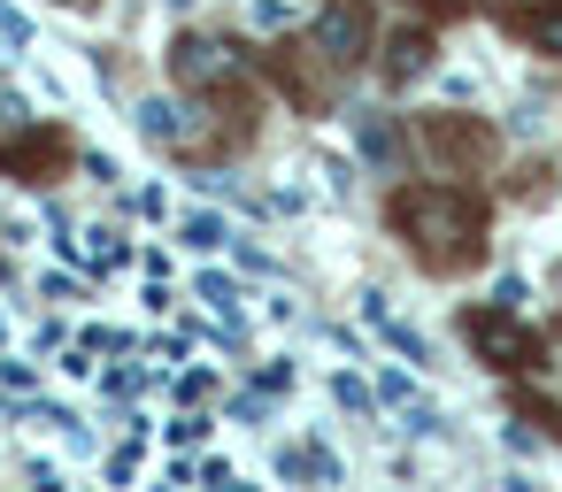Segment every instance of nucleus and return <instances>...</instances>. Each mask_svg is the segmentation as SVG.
<instances>
[{
	"instance_id": "7ed1b4c3",
	"label": "nucleus",
	"mask_w": 562,
	"mask_h": 492,
	"mask_svg": "<svg viewBox=\"0 0 562 492\" xmlns=\"http://www.w3.org/2000/svg\"><path fill=\"white\" fill-rule=\"evenodd\" d=\"M370 39H378L370 0H331V9L316 16V55H324V62H339V70H355V62L370 55Z\"/></svg>"
},
{
	"instance_id": "6e6552de",
	"label": "nucleus",
	"mask_w": 562,
	"mask_h": 492,
	"mask_svg": "<svg viewBox=\"0 0 562 492\" xmlns=\"http://www.w3.org/2000/svg\"><path fill=\"white\" fill-rule=\"evenodd\" d=\"M524 32H531V47H539V55H562V0L531 9V16H524Z\"/></svg>"
},
{
	"instance_id": "39448f33",
	"label": "nucleus",
	"mask_w": 562,
	"mask_h": 492,
	"mask_svg": "<svg viewBox=\"0 0 562 492\" xmlns=\"http://www.w3.org/2000/svg\"><path fill=\"white\" fill-rule=\"evenodd\" d=\"M470 346L493 362V369H524L531 354H539V339L508 316V308H493V316H470Z\"/></svg>"
},
{
	"instance_id": "f03ea898",
	"label": "nucleus",
	"mask_w": 562,
	"mask_h": 492,
	"mask_svg": "<svg viewBox=\"0 0 562 492\" xmlns=\"http://www.w3.org/2000/svg\"><path fill=\"white\" fill-rule=\"evenodd\" d=\"M416 131H424V155H431V162H447V170H485V162H493V147H501L485 116H424Z\"/></svg>"
},
{
	"instance_id": "f257e3e1",
	"label": "nucleus",
	"mask_w": 562,
	"mask_h": 492,
	"mask_svg": "<svg viewBox=\"0 0 562 492\" xmlns=\"http://www.w3.org/2000/svg\"><path fill=\"white\" fill-rule=\"evenodd\" d=\"M485 201L470 185H408L393 193V231L408 239V254L431 270V277H462L485 262Z\"/></svg>"
},
{
	"instance_id": "0eeeda50",
	"label": "nucleus",
	"mask_w": 562,
	"mask_h": 492,
	"mask_svg": "<svg viewBox=\"0 0 562 492\" xmlns=\"http://www.w3.org/2000/svg\"><path fill=\"white\" fill-rule=\"evenodd\" d=\"M63 162V139L55 131H32V139H16V147H0V170H16V178H47Z\"/></svg>"
},
{
	"instance_id": "20e7f679",
	"label": "nucleus",
	"mask_w": 562,
	"mask_h": 492,
	"mask_svg": "<svg viewBox=\"0 0 562 492\" xmlns=\"http://www.w3.org/2000/svg\"><path fill=\"white\" fill-rule=\"evenodd\" d=\"M232 70H239V47H224V39H209V32H186V39H170V78H178V85L209 93V85H224Z\"/></svg>"
},
{
	"instance_id": "423d86ee",
	"label": "nucleus",
	"mask_w": 562,
	"mask_h": 492,
	"mask_svg": "<svg viewBox=\"0 0 562 492\" xmlns=\"http://www.w3.org/2000/svg\"><path fill=\"white\" fill-rule=\"evenodd\" d=\"M431 55H439V47H431V32H416V24H408V32H393V39H385V85H416V78L431 70Z\"/></svg>"
}]
</instances>
